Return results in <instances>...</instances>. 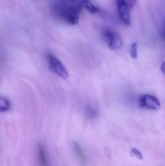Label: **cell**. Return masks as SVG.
I'll return each instance as SVG.
<instances>
[{"label": "cell", "instance_id": "1", "mask_svg": "<svg viewBox=\"0 0 165 166\" xmlns=\"http://www.w3.org/2000/svg\"><path fill=\"white\" fill-rule=\"evenodd\" d=\"M82 7L81 1L78 3L68 5L60 2L57 6V13L63 20L70 25H76L79 22L80 13Z\"/></svg>", "mask_w": 165, "mask_h": 166}, {"label": "cell", "instance_id": "2", "mask_svg": "<svg viewBox=\"0 0 165 166\" xmlns=\"http://www.w3.org/2000/svg\"><path fill=\"white\" fill-rule=\"evenodd\" d=\"M46 57L50 70L60 78L67 79L69 76L68 71L60 59L51 53L47 54Z\"/></svg>", "mask_w": 165, "mask_h": 166}, {"label": "cell", "instance_id": "3", "mask_svg": "<svg viewBox=\"0 0 165 166\" xmlns=\"http://www.w3.org/2000/svg\"><path fill=\"white\" fill-rule=\"evenodd\" d=\"M102 36L107 46L111 50L117 51L122 48L123 41L117 33L111 29H106L103 30Z\"/></svg>", "mask_w": 165, "mask_h": 166}, {"label": "cell", "instance_id": "4", "mask_svg": "<svg viewBox=\"0 0 165 166\" xmlns=\"http://www.w3.org/2000/svg\"><path fill=\"white\" fill-rule=\"evenodd\" d=\"M118 13L120 20L125 25H129L131 24V18L130 10L125 0H116Z\"/></svg>", "mask_w": 165, "mask_h": 166}, {"label": "cell", "instance_id": "5", "mask_svg": "<svg viewBox=\"0 0 165 166\" xmlns=\"http://www.w3.org/2000/svg\"><path fill=\"white\" fill-rule=\"evenodd\" d=\"M140 105L142 108L157 110L159 109L161 105L159 101L155 96L150 94H144L140 97Z\"/></svg>", "mask_w": 165, "mask_h": 166}, {"label": "cell", "instance_id": "6", "mask_svg": "<svg viewBox=\"0 0 165 166\" xmlns=\"http://www.w3.org/2000/svg\"><path fill=\"white\" fill-rule=\"evenodd\" d=\"M37 153L40 166H49L45 149L43 144L41 143L38 144Z\"/></svg>", "mask_w": 165, "mask_h": 166}, {"label": "cell", "instance_id": "7", "mask_svg": "<svg viewBox=\"0 0 165 166\" xmlns=\"http://www.w3.org/2000/svg\"><path fill=\"white\" fill-rule=\"evenodd\" d=\"M73 147L74 150V152L79 160L81 162L82 164L86 163V158L85 155H84L82 147L77 142H74L73 143Z\"/></svg>", "mask_w": 165, "mask_h": 166}, {"label": "cell", "instance_id": "8", "mask_svg": "<svg viewBox=\"0 0 165 166\" xmlns=\"http://www.w3.org/2000/svg\"><path fill=\"white\" fill-rule=\"evenodd\" d=\"M82 7L92 14H96L99 12V8L94 5L90 0H81Z\"/></svg>", "mask_w": 165, "mask_h": 166}, {"label": "cell", "instance_id": "9", "mask_svg": "<svg viewBox=\"0 0 165 166\" xmlns=\"http://www.w3.org/2000/svg\"><path fill=\"white\" fill-rule=\"evenodd\" d=\"M11 103L9 99L1 96L0 98V110L2 112H7L11 109Z\"/></svg>", "mask_w": 165, "mask_h": 166}, {"label": "cell", "instance_id": "10", "mask_svg": "<svg viewBox=\"0 0 165 166\" xmlns=\"http://www.w3.org/2000/svg\"><path fill=\"white\" fill-rule=\"evenodd\" d=\"M86 114L88 118H94L97 115V111L94 108H93L92 106H88L86 109Z\"/></svg>", "mask_w": 165, "mask_h": 166}, {"label": "cell", "instance_id": "11", "mask_svg": "<svg viewBox=\"0 0 165 166\" xmlns=\"http://www.w3.org/2000/svg\"><path fill=\"white\" fill-rule=\"evenodd\" d=\"M137 44L134 43L131 45L130 53L131 57L133 59H136L137 56Z\"/></svg>", "mask_w": 165, "mask_h": 166}, {"label": "cell", "instance_id": "12", "mask_svg": "<svg viewBox=\"0 0 165 166\" xmlns=\"http://www.w3.org/2000/svg\"><path fill=\"white\" fill-rule=\"evenodd\" d=\"M131 154L140 160H142L143 159V155L139 150L136 148H132L131 150Z\"/></svg>", "mask_w": 165, "mask_h": 166}, {"label": "cell", "instance_id": "13", "mask_svg": "<svg viewBox=\"0 0 165 166\" xmlns=\"http://www.w3.org/2000/svg\"><path fill=\"white\" fill-rule=\"evenodd\" d=\"M125 1L130 10L133 8L137 3V0H125Z\"/></svg>", "mask_w": 165, "mask_h": 166}, {"label": "cell", "instance_id": "14", "mask_svg": "<svg viewBox=\"0 0 165 166\" xmlns=\"http://www.w3.org/2000/svg\"><path fill=\"white\" fill-rule=\"evenodd\" d=\"M160 70L163 74L165 75V61L163 62L161 64L160 66Z\"/></svg>", "mask_w": 165, "mask_h": 166}, {"label": "cell", "instance_id": "15", "mask_svg": "<svg viewBox=\"0 0 165 166\" xmlns=\"http://www.w3.org/2000/svg\"><path fill=\"white\" fill-rule=\"evenodd\" d=\"M162 37L164 39H165V25L162 31Z\"/></svg>", "mask_w": 165, "mask_h": 166}, {"label": "cell", "instance_id": "16", "mask_svg": "<svg viewBox=\"0 0 165 166\" xmlns=\"http://www.w3.org/2000/svg\"><path fill=\"white\" fill-rule=\"evenodd\" d=\"M68 1L71 2H76V1H78V0H68Z\"/></svg>", "mask_w": 165, "mask_h": 166}]
</instances>
